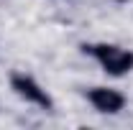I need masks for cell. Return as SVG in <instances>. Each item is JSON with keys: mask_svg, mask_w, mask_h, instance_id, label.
<instances>
[{"mask_svg": "<svg viewBox=\"0 0 133 130\" xmlns=\"http://www.w3.org/2000/svg\"><path fill=\"white\" fill-rule=\"evenodd\" d=\"M10 89H13L23 102H28V105H36V107H41V110H51V107H54L51 95L36 82V77L26 74V71H13V74H10Z\"/></svg>", "mask_w": 133, "mask_h": 130, "instance_id": "7a4b0ae2", "label": "cell"}, {"mask_svg": "<svg viewBox=\"0 0 133 130\" xmlns=\"http://www.w3.org/2000/svg\"><path fill=\"white\" fill-rule=\"evenodd\" d=\"M82 54H90L100 69L110 77H125L133 71V51L118 44H82Z\"/></svg>", "mask_w": 133, "mask_h": 130, "instance_id": "6da1fadb", "label": "cell"}, {"mask_svg": "<svg viewBox=\"0 0 133 130\" xmlns=\"http://www.w3.org/2000/svg\"><path fill=\"white\" fill-rule=\"evenodd\" d=\"M84 97L102 115H118L128 102L125 95L120 89H113V87H90V89H84Z\"/></svg>", "mask_w": 133, "mask_h": 130, "instance_id": "3957f363", "label": "cell"}]
</instances>
